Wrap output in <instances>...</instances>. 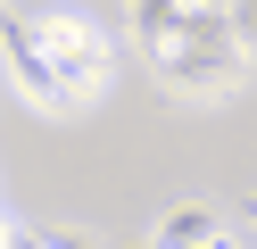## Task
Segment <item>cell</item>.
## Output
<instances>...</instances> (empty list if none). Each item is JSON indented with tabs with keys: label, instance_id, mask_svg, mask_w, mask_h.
Listing matches in <instances>:
<instances>
[{
	"label": "cell",
	"instance_id": "cell-1",
	"mask_svg": "<svg viewBox=\"0 0 257 249\" xmlns=\"http://www.w3.org/2000/svg\"><path fill=\"white\" fill-rule=\"evenodd\" d=\"M158 83H166L174 100H232L240 83H249L257 50L232 33V17L224 9H183V25H174L166 50H150Z\"/></svg>",
	"mask_w": 257,
	"mask_h": 249
},
{
	"label": "cell",
	"instance_id": "cell-2",
	"mask_svg": "<svg viewBox=\"0 0 257 249\" xmlns=\"http://www.w3.org/2000/svg\"><path fill=\"white\" fill-rule=\"evenodd\" d=\"M0 75H9V92H17L34 116H83V100L67 92L50 42L34 33V17H0Z\"/></svg>",
	"mask_w": 257,
	"mask_h": 249
},
{
	"label": "cell",
	"instance_id": "cell-3",
	"mask_svg": "<svg viewBox=\"0 0 257 249\" xmlns=\"http://www.w3.org/2000/svg\"><path fill=\"white\" fill-rule=\"evenodd\" d=\"M34 33L50 42V58H58V75H67V92L83 100H100L108 92V75H116V42H108L100 25H91L83 9H50V17H34Z\"/></svg>",
	"mask_w": 257,
	"mask_h": 249
},
{
	"label": "cell",
	"instance_id": "cell-4",
	"mask_svg": "<svg viewBox=\"0 0 257 249\" xmlns=\"http://www.w3.org/2000/svg\"><path fill=\"white\" fill-rule=\"evenodd\" d=\"M150 241L158 249H207V241H232V224H224V208H207V199H174V208L150 216Z\"/></svg>",
	"mask_w": 257,
	"mask_h": 249
},
{
	"label": "cell",
	"instance_id": "cell-5",
	"mask_svg": "<svg viewBox=\"0 0 257 249\" xmlns=\"http://www.w3.org/2000/svg\"><path fill=\"white\" fill-rule=\"evenodd\" d=\"M183 25V0H124V42L133 50H166Z\"/></svg>",
	"mask_w": 257,
	"mask_h": 249
},
{
	"label": "cell",
	"instance_id": "cell-6",
	"mask_svg": "<svg viewBox=\"0 0 257 249\" xmlns=\"http://www.w3.org/2000/svg\"><path fill=\"white\" fill-rule=\"evenodd\" d=\"M224 17H232V33L257 50V0H224Z\"/></svg>",
	"mask_w": 257,
	"mask_h": 249
},
{
	"label": "cell",
	"instance_id": "cell-7",
	"mask_svg": "<svg viewBox=\"0 0 257 249\" xmlns=\"http://www.w3.org/2000/svg\"><path fill=\"white\" fill-rule=\"evenodd\" d=\"M17 232H25V224H17V216H9V208H0V249H9V241H17Z\"/></svg>",
	"mask_w": 257,
	"mask_h": 249
},
{
	"label": "cell",
	"instance_id": "cell-8",
	"mask_svg": "<svg viewBox=\"0 0 257 249\" xmlns=\"http://www.w3.org/2000/svg\"><path fill=\"white\" fill-rule=\"evenodd\" d=\"M183 9H224V0H183Z\"/></svg>",
	"mask_w": 257,
	"mask_h": 249
},
{
	"label": "cell",
	"instance_id": "cell-9",
	"mask_svg": "<svg viewBox=\"0 0 257 249\" xmlns=\"http://www.w3.org/2000/svg\"><path fill=\"white\" fill-rule=\"evenodd\" d=\"M0 17H9V0H0Z\"/></svg>",
	"mask_w": 257,
	"mask_h": 249
},
{
	"label": "cell",
	"instance_id": "cell-10",
	"mask_svg": "<svg viewBox=\"0 0 257 249\" xmlns=\"http://www.w3.org/2000/svg\"><path fill=\"white\" fill-rule=\"evenodd\" d=\"M249 232H257V216H249Z\"/></svg>",
	"mask_w": 257,
	"mask_h": 249
}]
</instances>
